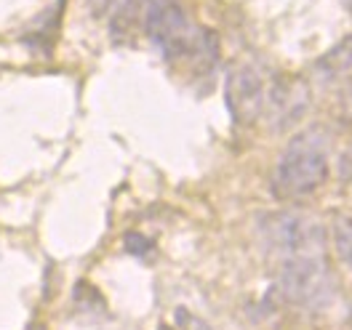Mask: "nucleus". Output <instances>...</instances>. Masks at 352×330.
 <instances>
[{
  "instance_id": "ddd939ff",
  "label": "nucleus",
  "mask_w": 352,
  "mask_h": 330,
  "mask_svg": "<svg viewBox=\"0 0 352 330\" xmlns=\"http://www.w3.org/2000/svg\"><path fill=\"white\" fill-rule=\"evenodd\" d=\"M339 3H342V5L347 8V11H352V0H339Z\"/></svg>"
},
{
  "instance_id": "f03ea898",
  "label": "nucleus",
  "mask_w": 352,
  "mask_h": 330,
  "mask_svg": "<svg viewBox=\"0 0 352 330\" xmlns=\"http://www.w3.org/2000/svg\"><path fill=\"white\" fill-rule=\"evenodd\" d=\"M329 176V136L320 126L299 131L278 157L272 195L278 200H299L312 195Z\"/></svg>"
},
{
  "instance_id": "9b49d317",
  "label": "nucleus",
  "mask_w": 352,
  "mask_h": 330,
  "mask_svg": "<svg viewBox=\"0 0 352 330\" xmlns=\"http://www.w3.org/2000/svg\"><path fill=\"white\" fill-rule=\"evenodd\" d=\"M339 174H342V181H350L352 184V144L344 150L342 154V165H339Z\"/></svg>"
},
{
  "instance_id": "423d86ee",
  "label": "nucleus",
  "mask_w": 352,
  "mask_h": 330,
  "mask_svg": "<svg viewBox=\"0 0 352 330\" xmlns=\"http://www.w3.org/2000/svg\"><path fill=\"white\" fill-rule=\"evenodd\" d=\"M264 110L272 131H286L296 126L309 110V86L299 78H280L264 96Z\"/></svg>"
},
{
  "instance_id": "0eeeda50",
  "label": "nucleus",
  "mask_w": 352,
  "mask_h": 330,
  "mask_svg": "<svg viewBox=\"0 0 352 330\" xmlns=\"http://www.w3.org/2000/svg\"><path fill=\"white\" fill-rule=\"evenodd\" d=\"M318 75H323V78H339V75H344V72H350L352 69V35L350 38H344L339 45H333L329 54H323L320 59H318Z\"/></svg>"
},
{
  "instance_id": "1a4fd4ad",
  "label": "nucleus",
  "mask_w": 352,
  "mask_h": 330,
  "mask_svg": "<svg viewBox=\"0 0 352 330\" xmlns=\"http://www.w3.org/2000/svg\"><path fill=\"white\" fill-rule=\"evenodd\" d=\"M153 248H155L153 240L144 237V235H139V232H129V235H126V250H129L131 256H147Z\"/></svg>"
},
{
  "instance_id": "39448f33",
  "label": "nucleus",
  "mask_w": 352,
  "mask_h": 330,
  "mask_svg": "<svg viewBox=\"0 0 352 330\" xmlns=\"http://www.w3.org/2000/svg\"><path fill=\"white\" fill-rule=\"evenodd\" d=\"M264 96H267V91H264L262 75L254 67H235L227 75L224 99H227V110L238 126H251L262 117Z\"/></svg>"
},
{
  "instance_id": "f257e3e1",
  "label": "nucleus",
  "mask_w": 352,
  "mask_h": 330,
  "mask_svg": "<svg viewBox=\"0 0 352 330\" xmlns=\"http://www.w3.org/2000/svg\"><path fill=\"white\" fill-rule=\"evenodd\" d=\"M142 24L166 62H190L208 69L219 59L217 35L195 27L176 0H142Z\"/></svg>"
},
{
  "instance_id": "9d476101",
  "label": "nucleus",
  "mask_w": 352,
  "mask_h": 330,
  "mask_svg": "<svg viewBox=\"0 0 352 330\" xmlns=\"http://www.w3.org/2000/svg\"><path fill=\"white\" fill-rule=\"evenodd\" d=\"M120 0H88V5H91V11L96 14V16H104V14H110L112 8L118 5Z\"/></svg>"
},
{
  "instance_id": "7ed1b4c3",
  "label": "nucleus",
  "mask_w": 352,
  "mask_h": 330,
  "mask_svg": "<svg viewBox=\"0 0 352 330\" xmlns=\"http://www.w3.org/2000/svg\"><path fill=\"white\" fill-rule=\"evenodd\" d=\"M264 245L280 259H302V256H323L326 250V229L318 219L296 211L267 213L259 221Z\"/></svg>"
},
{
  "instance_id": "20e7f679",
  "label": "nucleus",
  "mask_w": 352,
  "mask_h": 330,
  "mask_svg": "<svg viewBox=\"0 0 352 330\" xmlns=\"http://www.w3.org/2000/svg\"><path fill=\"white\" fill-rule=\"evenodd\" d=\"M278 287L286 301L305 309H326L336 296V280L323 256L280 261Z\"/></svg>"
},
{
  "instance_id": "f8f14e48",
  "label": "nucleus",
  "mask_w": 352,
  "mask_h": 330,
  "mask_svg": "<svg viewBox=\"0 0 352 330\" xmlns=\"http://www.w3.org/2000/svg\"><path fill=\"white\" fill-rule=\"evenodd\" d=\"M24 330H45V325H43V322H38V320H35V322H30V325H27Z\"/></svg>"
},
{
  "instance_id": "6e6552de",
  "label": "nucleus",
  "mask_w": 352,
  "mask_h": 330,
  "mask_svg": "<svg viewBox=\"0 0 352 330\" xmlns=\"http://www.w3.org/2000/svg\"><path fill=\"white\" fill-rule=\"evenodd\" d=\"M331 235H333L336 256L347 266H352V216L339 213V216L333 219V224H331Z\"/></svg>"
}]
</instances>
